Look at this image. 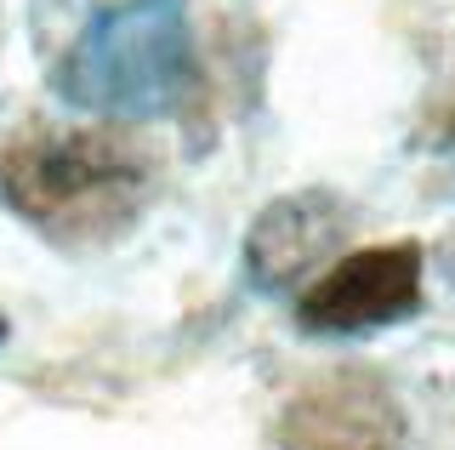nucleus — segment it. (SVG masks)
Returning a JSON list of instances; mask_svg holds the SVG:
<instances>
[{
	"label": "nucleus",
	"mask_w": 455,
	"mask_h": 450,
	"mask_svg": "<svg viewBox=\"0 0 455 450\" xmlns=\"http://www.w3.org/2000/svg\"><path fill=\"white\" fill-rule=\"evenodd\" d=\"M421 308V245H370L331 262L296 297V319L313 336H359L376 325H398Z\"/></svg>",
	"instance_id": "nucleus-3"
},
{
	"label": "nucleus",
	"mask_w": 455,
	"mask_h": 450,
	"mask_svg": "<svg viewBox=\"0 0 455 450\" xmlns=\"http://www.w3.org/2000/svg\"><path fill=\"white\" fill-rule=\"evenodd\" d=\"M284 450H404V411L376 371H324L284 399Z\"/></svg>",
	"instance_id": "nucleus-4"
},
{
	"label": "nucleus",
	"mask_w": 455,
	"mask_h": 450,
	"mask_svg": "<svg viewBox=\"0 0 455 450\" xmlns=\"http://www.w3.org/2000/svg\"><path fill=\"white\" fill-rule=\"evenodd\" d=\"M0 200L63 245L108 240L148 200V160L103 132H28L0 154Z\"/></svg>",
	"instance_id": "nucleus-1"
},
{
	"label": "nucleus",
	"mask_w": 455,
	"mask_h": 450,
	"mask_svg": "<svg viewBox=\"0 0 455 450\" xmlns=\"http://www.w3.org/2000/svg\"><path fill=\"white\" fill-rule=\"evenodd\" d=\"M194 80V35L182 0L103 6L57 63V97L85 115L148 120L182 103Z\"/></svg>",
	"instance_id": "nucleus-2"
},
{
	"label": "nucleus",
	"mask_w": 455,
	"mask_h": 450,
	"mask_svg": "<svg viewBox=\"0 0 455 450\" xmlns=\"http://www.w3.org/2000/svg\"><path fill=\"white\" fill-rule=\"evenodd\" d=\"M336 229H341V211L324 200V194L279 200L251 229V269L262 274L267 285H291V279L336 240Z\"/></svg>",
	"instance_id": "nucleus-5"
}]
</instances>
